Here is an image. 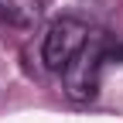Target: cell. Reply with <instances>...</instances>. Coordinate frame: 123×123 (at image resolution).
Instances as JSON below:
<instances>
[{
  "label": "cell",
  "instance_id": "2",
  "mask_svg": "<svg viewBox=\"0 0 123 123\" xmlns=\"http://www.w3.org/2000/svg\"><path fill=\"white\" fill-rule=\"evenodd\" d=\"M89 41V27L75 17H62L48 27L44 34V44H41V58L51 72H62L68 62L82 51V44Z\"/></svg>",
  "mask_w": 123,
  "mask_h": 123
},
{
  "label": "cell",
  "instance_id": "1",
  "mask_svg": "<svg viewBox=\"0 0 123 123\" xmlns=\"http://www.w3.org/2000/svg\"><path fill=\"white\" fill-rule=\"evenodd\" d=\"M103 62H106V44H103V38H99V34H89V41L82 44V51L62 68V72H65V92H68L72 99L86 103V99L96 96Z\"/></svg>",
  "mask_w": 123,
  "mask_h": 123
},
{
  "label": "cell",
  "instance_id": "3",
  "mask_svg": "<svg viewBox=\"0 0 123 123\" xmlns=\"http://www.w3.org/2000/svg\"><path fill=\"white\" fill-rule=\"evenodd\" d=\"M0 14H4V21L27 27L38 21V0H0Z\"/></svg>",
  "mask_w": 123,
  "mask_h": 123
},
{
  "label": "cell",
  "instance_id": "4",
  "mask_svg": "<svg viewBox=\"0 0 123 123\" xmlns=\"http://www.w3.org/2000/svg\"><path fill=\"white\" fill-rule=\"evenodd\" d=\"M106 62H116V65H123V44H116V48H106Z\"/></svg>",
  "mask_w": 123,
  "mask_h": 123
}]
</instances>
